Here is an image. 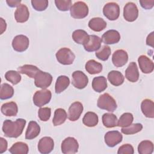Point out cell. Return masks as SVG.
I'll list each match as a JSON object with an SVG mask.
<instances>
[{
    "mask_svg": "<svg viewBox=\"0 0 154 154\" xmlns=\"http://www.w3.org/2000/svg\"><path fill=\"white\" fill-rule=\"evenodd\" d=\"M108 79L112 85L119 86L123 83L125 77L120 72L112 70L108 74Z\"/></svg>",
    "mask_w": 154,
    "mask_h": 154,
    "instance_id": "obj_26",
    "label": "cell"
},
{
    "mask_svg": "<svg viewBox=\"0 0 154 154\" xmlns=\"http://www.w3.org/2000/svg\"><path fill=\"white\" fill-rule=\"evenodd\" d=\"M70 84V79L65 75L59 76L56 81L55 85V93L60 94L65 90Z\"/></svg>",
    "mask_w": 154,
    "mask_h": 154,
    "instance_id": "obj_27",
    "label": "cell"
},
{
    "mask_svg": "<svg viewBox=\"0 0 154 154\" xmlns=\"http://www.w3.org/2000/svg\"><path fill=\"white\" fill-rule=\"evenodd\" d=\"M1 111L5 116H16L18 112V107L16 103L14 102H6L2 105Z\"/></svg>",
    "mask_w": 154,
    "mask_h": 154,
    "instance_id": "obj_22",
    "label": "cell"
},
{
    "mask_svg": "<svg viewBox=\"0 0 154 154\" xmlns=\"http://www.w3.org/2000/svg\"><path fill=\"white\" fill-rule=\"evenodd\" d=\"M8 147V143L7 140L2 138H0V153H2L4 152H5L7 149Z\"/></svg>",
    "mask_w": 154,
    "mask_h": 154,
    "instance_id": "obj_46",
    "label": "cell"
},
{
    "mask_svg": "<svg viewBox=\"0 0 154 154\" xmlns=\"http://www.w3.org/2000/svg\"><path fill=\"white\" fill-rule=\"evenodd\" d=\"M138 62L139 67L143 73L148 74L153 72L154 69V64L147 56L144 55H140L138 58Z\"/></svg>",
    "mask_w": 154,
    "mask_h": 154,
    "instance_id": "obj_17",
    "label": "cell"
},
{
    "mask_svg": "<svg viewBox=\"0 0 154 154\" xmlns=\"http://www.w3.org/2000/svg\"><path fill=\"white\" fill-rule=\"evenodd\" d=\"M70 15L75 19H83L88 14V5L83 1L75 2L70 9Z\"/></svg>",
    "mask_w": 154,
    "mask_h": 154,
    "instance_id": "obj_3",
    "label": "cell"
},
{
    "mask_svg": "<svg viewBox=\"0 0 154 154\" xmlns=\"http://www.w3.org/2000/svg\"><path fill=\"white\" fill-rule=\"evenodd\" d=\"M72 37L76 43L84 45L87 41L89 35L83 29H76L73 31Z\"/></svg>",
    "mask_w": 154,
    "mask_h": 154,
    "instance_id": "obj_34",
    "label": "cell"
},
{
    "mask_svg": "<svg viewBox=\"0 0 154 154\" xmlns=\"http://www.w3.org/2000/svg\"><path fill=\"white\" fill-rule=\"evenodd\" d=\"M67 117V112L64 109L57 108L54 112L52 123L55 126L61 125L65 122Z\"/></svg>",
    "mask_w": 154,
    "mask_h": 154,
    "instance_id": "obj_32",
    "label": "cell"
},
{
    "mask_svg": "<svg viewBox=\"0 0 154 154\" xmlns=\"http://www.w3.org/2000/svg\"><path fill=\"white\" fill-rule=\"evenodd\" d=\"M40 132V127L35 121H30L25 132L26 140H32L36 138Z\"/></svg>",
    "mask_w": 154,
    "mask_h": 154,
    "instance_id": "obj_21",
    "label": "cell"
},
{
    "mask_svg": "<svg viewBox=\"0 0 154 154\" xmlns=\"http://www.w3.org/2000/svg\"><path fill=\"white\" fill-rule=\"evenodd\" d=\"M20 73L25 74L29 78H34L36 74L40 70L37 66L32 64H24L17 69Z\"/></svg>",
    "mask_w": 154,
    "mask_h": 154,
    "instance_id": "obj_28",
    "label": "cell"
},
{
    "mask_svg": "<svg viewBox=\"0 0 154 154\" xmlns=\"http://www.w3.org/2000/svg\"><path fill=\"white\" fill-rule=\"evenodd\" d=\"M51 116V109L49 107L40 108L38 111V116L43 122L48 121Z\"/></svg>",
    "mask_w": 154,
    "mask_h": 154,
    "instance_id": "obj_43",
    "label": "cell"
},
{
    "mask_svg": "<svg viewBox=\"0 0 154 154\" xmlns=\"http://www.w3.org/2000/svg\"><path fill=\"white\" fill-rule=\"evenodd\" d=\"M72 85L76 88L83 89L88 83L87 76L82 71L76 70L73 72L72 75Z\"/></svg>",
    "mask_w": 154,
    "mask_h": 154,
    "instance_id": "obj_10",
    "label": "cell"
},
{
    "mask_svg": "<svg viewBox=\"0 0 154 154\" xmlns=\"http://www.w3.org/2000/svg\"><path fill=\"white\" fill-rule=\"evenodd\" d=\"M9 152L12 154H27L29 152V147L26 143L19 141L13 144Z\"/></svg>",
    "mask_w": 154,
    "mask_h": 154,
    "instance_id": "obj_33",
    "label": "cell"
},
{
    "mask_svg": "<svg viewBox=\"0 0 154 154\" xmlns=\"http://www.w3.org/2000/svg\"><path fill=\"white\" fill-rule=\"evenodd\" d=\"M103 125L107 128H114L117 126V116L109 112H106L103 114L102 117Z\"/></svg>",
    "mask_w": 154,
    "mask_h": 154,
    "instance_id": "obj_31",
    "label": "cell"
},
{
    "mask_svg": "<svg viewBox=\"0 0 154 154\" xmlns=\"http://www.w3.org/2000/svg\"><path fill=\"white\" fill-rule=\"evenodd\" d=\"M79 144L78 141L73 137L66 138L61 143V152L64 154H73L78 152Z\"/></svg>",
    "mask_w": 154,
    "mask_h": 154,
    "instance_id": "obj_8",
    "label": "cell"
},
{
    "mask_svg": "<svg viewBox=\"0 0 154 154\" xmlns=\"http://www.w3.org/2000/svg\"><path fill=\"white\" fill-rule=\"evenodd\" d=\"M143 129V125L141 123L131 124L130 125L122 128L121 131L125 135H132L140 132Z\"/></svg>",
    "mask_w": 154,
    "mask_h": 154,
    "instance_id": "obj_39",
    "label": "cell"
},
{
    "mask_svg": "<svg viewBox=\"0 0 154 154\" xmlns=\"http://www.w3.org/2000/svg\"><path fill=\"white\" fill-rule=\"evenodd\" d=\"M140 4L144 9H151L154 5V0H140Z\"/></svg>",
    "mask_w": 154,
    "mask_h": 154,
    "instance_id": "obj_45",
    "label": "cell"
},
{
    "mask_svg": "<svg viewBox=\"0 0 154 154\" xmlns=\"http://www.w3.org/2000/svg\"><path fill=\"white\" fill-rule=\"evenodd\" d=\"M141 109L143 114L148 118L154 117V103L149 99H144L141 104Z\"/></svg>",
    "mask_w": 154,
    "mask_h": 154,
    "instance_id": "obj_23",
    "label": "cell"
},
{
    "mask_svg": "<svg viewBox=\"0 0 154 154\" xmlns=\"http://www.w3.org/2000/svg\"><path fill=\"white\" fill-rule=\"evenodd\" d=\"M85 68L88 73L91 75H95L101 72L102 70V65L101 63L95 61L94 60H90L86 63Z\"/></svg>",
    "mask_w": 154,
    "mask_h": 154,
    "instance_id": "obj_30",
    "label": "cell"
},
{
    "mask_svg": "<svg viewBox=\"0 0 154 154\" xmlns=\"http://www.w3.org/2000/svg\"><path fill=\"white\" fill-rule=\"evenodd\" d=\"M52 97V93L50 90L47 89H42L37 91L32 97L33 103L38 107H42L48 103Z\"/></svg>",
    "mask_w": 154,
    "mask_h": 154,
    "instance_id": "obj_5",
    "label": "cell"
},
{
    "mask_svg": "<svg viewBox=\"0 0 154 154\" xmlns=\"http://www.w3.org/2000/svg\"><path fill=\"white\" fill-rule=\"evenodd\" d=\"M102 41L106 45H112L117 43L120 40V33L114 29L106 31L102 36Z\"/></svg>",
    "mask_w": 154,
    "mask_h": 154,
    "instance_id": "obj_18",
    "label": "cell"
},
{
    "mask_svg": "<svg viewBox=\"0 0 154 154\" xmlns=\"http://www.w3.org/2000/svg\"><path fill=\"white\" fill-rule=\"evenodd\" d=\"M97 105L99 108L109 112L114 111L117 107L115 99L107 93H103L99 97Z\"/></svg>",
    "mask_w": 154,
    "mask_h": 154,
    "instance_id": "obj_2",
    "label": "cell"
},
{
    "mask_svg": "<svg viewBox=\"0 0 154 154\" xmlns=\"http://www.w3.org/2000/svg\"><path fill=\"white\" fill-rule=\"evenodd\" d=\"M105 143L110 147H113L122 142L123 136L118 131H111L107 132L104 136Z\"/></svg>",
    "mask_w": 154,
    "mask_h": 154,
    "instance_id": "obj_12",
    "label": "cell"
},
{
    "mask_svg": "<svg viewBox=\"0 0 154 154\" xmlns=\"http://www.w3.org/2000/svg\"><path fill=\"white\" fill-rule=\"evenodd\" d=\"M92 88L97 92L101 93L107 88V81L103 76L94 77L92 81Z\"/></svg>",
    "mask_w": 154,
    "mask_h": 154,
    "instance_id": "obj_24",
    "label": "cell"
},
{
    "mask_svg": "<svg viewBox=\"0 0 154 154\" xmlns=\"http://www.w3.org/2000/svg\"><path fill=\"white\" fill-rule=\"evenodd\" d=\"M103 13L108 19L115 20L117 19L120 16L119 5L114 2H108L103 8Z\"/></svg>",
    "mask_w": 154,
    "mask_h": 154,
    "instance_id": "obj_6",
    "label": "cell"
},
{
    "mask_svg": "<svg viewBox=\"0 0 154 154\" xmlns=\"http://www.w3.org/2000/svg\"><path fill=\"white\" fill-rule=\"evenodd\" d=\"M7 4L10 7H19L20 5L21 1L20 0H7Z\"/></svg>",
    "mask_w": 154,
    "mask_h": 154,
    "instance_id": "obj_47",
    "label": "cell"
},
{
    "mask_svg": "<svg viewBox=\"0 0 154 154\" xmlns=\"http://www.w3.org/2000/svg\"><path fill=\"white\" fill-rule=\"evenodd\" d=\"M153 152V144L151 141L143 140L138 146V152L140 154H151Z\"/></svg>",
    "mask_w": 154,
    "mask_h": 154,
    "instance_id": "obj_35",
    "label": "cell"
},
{
    "mask_svg": "<svg viewBox=\"0 0 154 154\" xmlns=\"http://www.w3.org/2000/svg\"><path fill=\"white\" fill-rule=\"evenodd\" d=\"M88 26L93 31L100 32L106 27V22L101 17H93L88 22Z\"/></svg>",
    "mask_w": 154,
    "mask_h": 154,
    "instance_id": "obj_25",
    "label": "cell"
},
{
    "mask_svg": "<svg viewBox=\"0 0 154 154\" xmlns=\"http://www.w3.org/2000/svg\"><path fill=\"white\" fill-rule=\"evenodd\" d=\"M146 44L148 46L153 47V32L149 34L146 38Z\"/></svg>",
    "mask_w": 154,
    "mask_h": 154,
    "instance_id": "obj_48",
    "label": "cell"
},
{
    "mask_svg": "<svg viewBox=\"0 0 154 154\" xmlns=\"http://www.w3.org/2000/svg\"><path fill=\"white\" fill-rule=\"evenodd\" d=\"M14 94V89L12 86L7 83H3L1 85L0 99L5 100L11 98Z\"/></svg>",
    "mask_w": 154,
    "mask_h": 154,
    "instance_id": "obj_36",
    "label": "cell"
},
{
    "mask_svg": "<svg viewBox=\"0 0 154 154\" xmlns=\"http://www.w3.org/2000/svg\"><path fill=\"white\" fill-rule=\"evenodd\" d=\"M128 61V54L125 50L118 49L112 54V62L116 67H122L126 64Z\"/></svg>",
    "mask_w": 154,
    "mask_h": 154,
    "instance_id": "obj_14",
    "label": "cell"
},
{
    "mask_svg": "<svg viewBox=\"0 0 154 154\" xmlns=\"http://www.w3.org/2000/svg\"><path fill=\"white\" fill-rule=\"evenodd\" d=\"M25 125L26 120L23 119H17L14 122L7 119L3 122L2 132L6 137L17 138L23 132Z\"/></svg>",
    "mask_w": 154,
    "mask_h": 154,
    "instance_id": "obj_1",
    "label": "cell"
},
{
    "mask_svg": "<svg viewBox=\"0 0 154 154\" xmlns=\"http://www.w3.org/2000/svg\"><path fill=\"white\" fill-rule=\"evenodd\" d=\"M29 16V12L28 7L25 4H20L17 7L14 12V18L18 23H24L26 22Z\"/></svg>",
    "mask_w": 154,
    "mask_h": 154,
    "instance_id": "obj_20",
    "label": "cell"
},
{
    "mask_svg": "<svg viewBox=\"0 0 154 154\" xmlns=\"http://www.w3.org/2000/svg\"><path fill=\"white\" fill-rule=\"evenodd\" d=\"M31 2L32 7L38 11H44L48 6V1L47 0H32Z\"/></svg>",
    "mask_w": 154,
    "mask_h": 154,
    "instance_id": "obj_41",
    "label": "cell"
},
{
    "mask_svg": "<svg viewBox=\"0 0 154 154\" xmlns=\"http://www.w3.org/2000/svg\"><path fill=\"white\" fill-rule=\"evenodd\" d=\"M0 19H1V34H2L6 30L7 24L5 21L2 17H1Z\"/></svg>",
    "mask_w": 154,
    "mask_h": 154,
    "instance_id": "obj_49",
    "label": "cell"
},
{
    "mask_svg": "<svg viewBox=\"0 0 154 154\" xmlns=\"http://www.w3.org/2000/svg\"><path fill=\"white\" fill-rule=\"evenodd\" d=\"M29 44V38L24 35L20 34L15 36L12 41V47L17 52H22L26 51Z\"/></svg>",
    "mask_w": 154,
    "mask_h": 154,
    "instance_id": "obj_11",
    "label": "cell"
},
{
    "mask_svg": "<svg viewBox=\"0 0 154 154\" xmlns=\"http://www.w3.org/2000/svg\"><path fill=\"white\" fill-rule=\"evenodd\" d=\"M57 61L63 65L72 64L75 58L74 53L68 48H62L56 53Z\"/></svg>",
    "mask_w": 154,
    "mask_h": 154,
    "instance_id": "obj_4",
    "label": "cell"
},
{
    "mask_svg": "<svg viewBox=\"0 0 154 154\" xmlns=\"http://www.w3.org/2000/svg\"><path fill=\"white\" fill-rule=\"evenodd\" d=\"M38 150L42 154L51 153L54 147V142L50 137H44L42 138L38 143Z\"/></svg>",
    "mask_w": 154,
    "mask_h": 154,
    "instance_id": "obj_13",
    "label": "cell"
},
{
    "mask_svg": "<svg viewBox=\"0 0 154 154\" xmlns=\"http://www.w3.org/2000/svg\"><path fill=\"white\" fill-rule=\"evenodd\" d=\"M134 121V116L130 112H125L120 117L117 121V126L119 127H126L132 123Z\"/></svg>",
    "mask_w": 154,
    "mask_h": 154,
    "instance_id": "obj_37",
    "label": "cell"
},
{
    "mask_svg": "<svg viewBox=\"0 0 154 154\" xmlns=\"http://www.w3.org/2000/svg\"><path fill=\"white\" fill-rule=\"evenodd\" d=\"M134 153V147L130 144H125L121 146L117 151L118 154H133Z\"/></svg>",
    "mask_w": 154,
    "mask_h": 154,
    "instance_id": "obj_44",
    "label": "cell"
},
{
    "mask_svg": "<svg viewBox=\"0 0 154 154\" xmlns=\"http://www.w3.org/2000/svg\"><path fill=\"white\" fill-rule=\"evenodd\" d=\"M5 78L13 85H16L21 81V75L19 72L8 70L5 74Z\"/></svg>",
    "mask_w": 154,
    "mask_h": 154,
    "instance_id": "obj_38",
    "label": "cell"
},
{
    "mask_svg": "<svg viewBox=\"0 0 154 154\" xmlns=\"http://www.w3.org/2000/svg\"><path fill=\"white\" fill-rule=\"evenodd\" d=\"M138 16V9L137 5L129 2L126 4L123 8V17L128 22L135 21Z\"/></svg>",
    "mask_w": 154,
    "mask_h": 154,
    "instance_id": "obj_9",
    "label": "cell"
},
{
    "mask_svg": "<svg viewBox=\"0 0 154 154\" xmlns=\"http://www.w3.org/2000/svg\"><path fill=\"white\" fill-rule=\"evenodd\" d=\"M102 39L96 35H89L87 41L83 45L87 52H94L99 50L101 46Z\"/></svg>",
    "mask_w": 154,
    "mask_h": 154,
    "instance_id": "obj_15",
    "label": "cell"
},
{
    "mask_svg": "<svg viewBox=\"0 0 154 154\" xmlns=\"http://www.w3.org/2000/svg\"><path fill=\"white\" fill-rule=\"evenodd\" d=\"M111 50L109 46L103 45L99 51L96 52L95 55L98 59L102 61H106L108 59L109 55H111Z\"/></svg>",
    "mask_w": 154,
    "mask_h": 154,
    "instance_id": "obj_40",
    "label": "cell"
},
{
    "mask_svg": "<svg viewBox=\"0 0 154 154\" xmlns=\"http://www.w3.org/2000/svg\"><path fill=\"white\" fill-rule=\"evenodd\" d=\"M52 81V75L47 72L40 70L34 78V84L38 88L45 89L49 87Z\"/></svg>",
    "mask_w": 154,
    "mask_h": 154,
    "instance_id": "obj_7",
    "label": "cell"
},
{
    "mask_svg": "<svg viewBox=\"0 0 154 154\" xmlns=\"http://www.w3.org/2000/svg\"><path fill=\"white\" fill-rule=\"evenodd\" d=\"M55 4L59 10L66 11L70 9L72 1L70 0H55Z\"/></svg>",
    "mask_w": 154,
    "mask_h": 154,
    "instance_id": "obj_42",
    "label": "cell"
},
{
    "mask_svg": "<svg viewBox=\"0 0 154 154\" xmlns=\"http://www.w3.org/2000/svg\"><path fill=\"white\" fill-rule=\"evenodd\" d=\"M125 78L131 82H135L139 79V72L135 62H131L125 70Z\"/></svg>",
    "mask_w": 154,
    "mask_h": 154,
    "instance_id": "obj_19",
    "label": "cell"
},
{
    "mask_svg": "<svg viewBox=\"0 0 154 154\" xmlns=\"http://www.w3.org/2000/svg\"><path fill=\"white\" fill-rule=\"evenodd\" d=\"M99 122L98 116L94 112L88 111L86 112L82 119V123L88 127H94Z\"/></svg>",
    "mask_w": 154,
    "mask_h": 154,
    "instance_id": "obj_29",
    "label": "cell"
},
{
    "mask_svg": "<svg viewBox=\"0 0 154 154\" xmlns=\"http://www.w3.org/2000/svg\"><path fill=\"white\" fill-rule=\"evenodd\" d=\"M83 111V105L78 101L72 103L68 110V119L72 122L76 121Z\"/></svg>",
    "mask_w": 154,
    "mask_h": 154,
    "instance_id": "obj_16",
    "label": "cell"
}]
</instances>
